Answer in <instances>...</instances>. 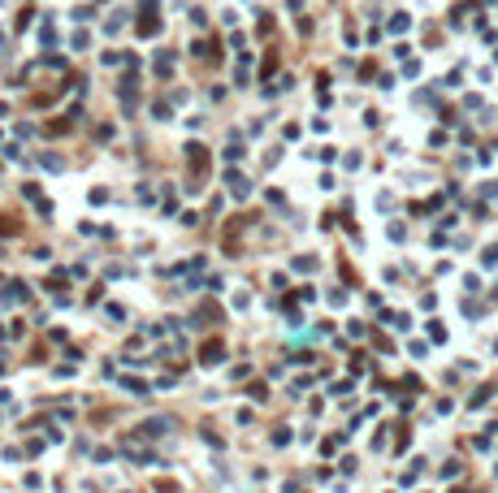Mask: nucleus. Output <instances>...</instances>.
I'll return each mask as SVG.
<instances>
[{
	"label": "nucleus",
	"mask_w": 498,
	"mask_h": 493,
	"mask_svg": "<svg viewBox=\"0 0 498 493\" xmlns=\"http://www.w3.org/2000/svg\"><path fill=\"white\" fill-rule=\"evenodd\" d=\"M226 186H230L234 199H247V178H243V173H226Z\"/></svg>",
	"instance_id": "f257e3e1"
},
{
	"label": "nucleus",
	"mask_w": 498,
	"mask_h": 493,
	"mask_svg": "<svg viewBox=\"0 0 498 493\" xmlns=\"http://www.w3.org/2000/svg\"><path fill=\"white\" fill-rule=\"evenodd\" d=\"M156 31H161V22H156V18H143L139 22V35H156Z\"/></svg>",
	"instance_id": "f03ea898"
},
{
	"label": "nucleus",
	"mask_w": 498,
	"mask_h": 493,
	"mask_svg": "<svg viewBox=\"0 0 498 493\" xmlns=\"http://www.w3.org/2000/svg\"><path fill=\"white\" fill-rule=\"evenodd\" d=\"M481 264H485V268H494V264H498V247H489L485 256H481Z\"/></svg>",
	"instance_id": "7ed1b4c3"
}]
</instances>
